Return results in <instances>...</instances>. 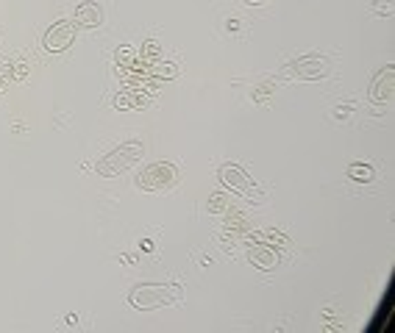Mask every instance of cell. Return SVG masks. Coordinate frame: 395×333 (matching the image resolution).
I'll list each match as a JSON object with an SVG mask.
<instances>
[{"label": "cell", "mask_w": 395, "mask_h": 333, "mask_svg": "<svg viewBox=\"0 0 395 333\" xmlns=\"http://www.w3.org/2000/svg\"><path fill=\"white\" fill-rule=\"evenodd\" d=\"M184 300V286L175 283H140L128 292V303L137 311H156Z\"/></svg>", "instance_id": "obj_1"}, {"label": "cell", "mask_w": 395, "mask_h": 333, "mask_svg": "<svg viewBox=\"0 0 395 333\" xmlns=\"http://www.w3.org/2000/svg\"><path fill=\"white\" fill-rule=\"evenodd\" d=\"M142 156H145V144H142V142H125V144H117L114 150H109L106 156L98 159L95 172H98L101 178H117V175L134 169Z\"/></svg>", "instance_id": "obj_2"}, {"label": "cell", "mask_w": 395, "mask_h": 333, "mask_svg": "<svg viewBox=\"0 0 395 333\" xmlns=\"http://www.w3.org/2000/svg\"><path fill=\"white\" fill-rule=\"evenodd\" d=\"M217 181L231 189V192H237L240 197H245V200H251L256 206H262L265 200H267V194L259 189V184H256L254 178L242 169L240 164H223L217 169Z\"/></svg>", "instance_id": "obj_3"}, {"label": "cell", "mask_w": 395, "mask_h": 333, "mask_svg": "<svg viewBox=\"0 0 395 333\" xmlns=\"http://www.w3.org/2000/svg\"><path fill=\"white\" fill-rule=\"evenodd\" d=\"M134 181L142 192H168L181 181V172L170 162H156V164H148L145 169H140Z\"/></svg>", "instance_id": "obj_4"}, {"label": "cell", "mask_w": 395, "mask_h": 333, "mask_svg": "<svg viewBox=\"0 0 395 333\" xmlns=\"http://www.w3.org/2000/svg\"><path fill=\"white\" fill-rule=\"evenodd\" d=\"M329 73V61L320 56H301L282 67V78L287 81H320Z\"/></svg>", "instance_id": "obj_5"}, {"label": "cell", "mask_w": 395, "mask_h": 333, "mask_svg": "<svg viewBox=\"0 0 395 333\" xmlns=\"http://www.w3.org/2000/svg\"><path fill=\"white\" fill-rule=\"evenodd\" d=\"M76 23H70V20H56L53 26L45 31V36H42V48L48 51V53H64L67 48H73L76 45Z\"/></svg>", "instance_id": "obj_6"}, {"label": "cell", "mask_w": 395, "mask_h": 333, "mask_svg": "<svg viewBox=\"0 0 395 333\" xmlns=\"http://www.w3.org/2000/svg\"><path fill=\"white\" fill-rule=\"evenodd\" d=\"M393 89H395V67L393 64H387V67H381L376 75H373V83H370V100L376 103V106H384V103H390L393 100Z\"/></svg>", "instance_id": "obj_7"}, {"label": "cell", "mask_w": 395, "mask_h": 333, "mask_svg": "<svg viewBox=\"0 0 395 333\" xmlns=\"http://www.w3.org/2000/svg\"><path fill=\"white\" fill-rule=\"evenodd\" d=\"M248 261L254 264L256 270H262V273H273V270L282 264V255L270 248V245L256 242L254 248H248Z\"/></svg>", "instance_id": "obj_8"}, {"label": "cell", "mask_w": 395, "mask_h": 333, "mask_svg": "<svg viewBox=\"0 0 395 333\" xmlns=\"http://www.w3.org/2000/svg\"><path fill=\"white\" fill-rule=\"evenodd\" d=\"M73 23H76V28H98L103 23V9L95 0H84V3H78L76 14H73Z\"/></svg>", "instance_id": "obj_9"}, {"label": "cell", "mask_w": 395, "mask_h": 333, "mask_svg": "<svg viewBox=\"0 0 395 333\" xmlns=\"http://www.w3.org/2000/svg\"><path fill=\"white\" fill-rule=\"evenodd\" d=\"M150 103H153V97L142 95L140 89H123L120 95H114V109L117 111L145 109V106H150Z\"/></svg>", "instance_id": "obj_10"}, {"label": "cell", "mask_w": 395, "mask_h": 333, "mask_svg": "<svg viewBox=\"0 0 395 333\" xmlns=\"http://www.w3.org/2000/svg\"><path fill=\"white\" fill-rule=\"evenodd\" d=\"M145 73L150 75V78H165V81H173V78H178V73H181V67L178 64H173V61H150V64H145Z\"/></svg>", "instance_id": "obj_11"}, {"label": "cell", "mask_w": 395, "mask_h": 333, "mask_svg": "<svg viewBox=\"0 0 395 333\" xmlns=\"http://www.w3.org/2000/svg\"><path fill=\"white\" fill-rule=\"evenodd\" d=\"M114 61H117V67H120V70H134V67H137V61H140V53H137V48H134V45H123V48H117Z\"/></svg>", "instance_id": "obj_12"}, {"label": "cell", "mask_w": 395, "mask_h": 333, "mask_svg": "<svg viewBox=\"0 0 395 333\" xmlns=\"http://www.w3.org/2000/svg\"><path fill=\"white\" fill-rule=\"evenodd\" d=\"M348 178L356 181V184H370L376 178V172H373V166L367 164H351L348 166Z\"/></svg>", "instance_id": "obj_13"}, {"label": "cell", "mask_w": 395, "mask_h": 333, "mask_svg": "<svg viewBox=\"0 0 395 333\" xmlns=\"http://www.w3.org/2000/svg\"><path fill=\"white\" fill-rule=\"evenodd\" d=\"M206 211L209 214H228V194L215 192L209 200H206Z\"/></svg>", "instance_id": "obj_14"}, {"label": "cell", "mask_w": 395, "mask_h": 333, "mask_svg": "<svg viewBox=\"0 0 395 333\" xmlns=\"http://www.w3.org/2000/svg\"><path fill=\"white\" fill-rule=\"evenodd\" d=\"M159 56H162V45H159V42H153V39H148V42L140 48V61L142 64L159 61Z\"/></svg>", "instance_id": "obj_15"}, {"label": "cell", "mask_w": 395, "mask_h": 333, "mask_svg": "<svg viewBox=\"0 0 395 333\" xmlns=\"http://www.w3.org/2000/svg\"><path fill=\"white\" fill-rule=\"evenodd\" d=\"M262 239H265V242H276L279 248H289V245H292V242H289V239H287L284 233H279V231H273V228H267V231L262 233Z\"/></svg>", "instance_id": "obj_16"}, {"label": "cell", "mask_w": 395, "mask_h": 333, "mask_svg": "<svg viewBox=\"0 0 395 333\" xmlns=\"http://www.w3.org/2000/svg\"><path fill=\"white\" fill-rule=\"evenodd\" d=\"M273 89H276L273 83H259V86H256V92H254V100H259V103H262L267 95H273Z\"/></svg>", "instance_id": "obj_17"}, {"label": "cell", "mask_w": 395, "mask_h": 333, "mask_svg": "<svg viewBox=\"0 0 395 333\" xmlns=\"http://www.w3.org/2000/svg\"><path fill=\"white\" fill-rule=\"evenodd\" d=\"M140 248L145 250V253H150V250L156 248V245H153V242H150V239H142V242H140Z\"/></svg>", "instance_id": "obj_18"}, {"label": "cell", "mask_w": 395, "mask_h": 333, "mask_svg": "<svg viewBox=\"0 0 395 333\" xmlns=\"http://www.w3.org/2000/svg\"><path fill=\"white\" fill-rule=\"evenodd\" d=\"M376 11H384V14H390V3H376Z\"/></svg>", "instance_id": "obj_19"}, {"label": "cell", "mask_w": 395, "mask_h": 333, "mask_svg": "<svg viewBox=\"0 0 395 333\" xmlns=\"http://www.w3.org/2000/svg\"><path fill=\"white\" fill-rule=\"evenodd\" d=\"M120 261H123V264H134L137 258H134V255H120Z\"/></svg>", "instance_id": "obj_20"}, {"label": "cell", "mask_w": 395, "mask_h": 333, "mask_svg": "<svg viewBox=\"0 0 395 333\" xmlns=\"http://www.w3.org/2000/svg\"><path fill=\"white\" fill-rule=\"evenodd\" d=\"M6 86H9V81H6V78H3V73H0V95L6 92Z\"/></svg>", "instance_id": "obj_21"}, {"label": "cell", "mask_w": 395, "mask_h": 333, "mask_svg": "<svg viewBox=\"0 0 395 333\" xmlns=\"http://www.w3.org/2000/svg\"><path fill=\"white\" fill-rule=\"evenodd\" d=\"M245 3H251V6H259V3H267V0H245Z\"/></svg>", "instance_id": "obj_22"}]
</instances>
